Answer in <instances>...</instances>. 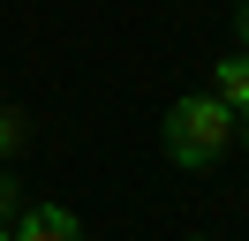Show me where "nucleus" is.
I'll use <instances>...</instances> for the list:
<instances>
[{
	"label": "nucleus",
	"mask_w": 249,
	"mask_h": 241,
	"mask_svg": "<svg viewBox=\"0 0 249 241\" xmlns=\"http://www.w3.org/2000/svg\"><path fill=\"white\" fill-rule=\"evenodd\" d=\"M189 241H212V234H189Z\"/></svg>",
	"instance_id": "obj_9"
},
{
	"label": "nucleus",
	"mask_w": 249,
	"mask_h": 241,
	"mask_svg": "<svg viewBox=\"0 0 249 241\" xmlns=\"http://www.w3.org/2000/svg\"><path fill=\"white\" fill-rule=\"evenodd\" d=\"M16 241H83V219L68 204H23L16 211Z\"/></svg>",
	"instance_id": "obj_2"
},
{
	"label": "nucleus",
	"mask_w": 249,
	"mask_h": 241,
	"mask_svg": "<svg viewBox=\"0 0 249 241\" xmlns=\"http://www.w3.org/2000/svg\"><path fill=\"white\" fill-rule=\"evenodd\" d=\"M227 143H234V105L227 98L196 90V98L166 105V158L181 166V173H204L212 158H227Z\"/></svg>",
	"instance_id": "obj_1"
},
{
	"label": "nucleus",
	"mask_w": 249,
	"mask_h": 241,
	"mask_svg": "<svg viewBox=\"0 0 249 241\" xmlns=\"http://www.w3.org/2000/svg\"><path fill=\"white\" fill-rule=\"evenodd\" d=\"M16 211H23V181H8V173H0V219H16Z\"/></svg>",
	"instance_id": "obj_5"
},
{
	"label": "nucleus",
	"mask_w": 249,
	"mask_h": 241,
	"mask_svg": "<svg viewBox=\"0 0 249 241\" xmlns=\"http://www.w3.org/2000/svg\"><path fill=\"white\" fill-rule=\"evenodd\" d=\"M0 241H16V226H8V219H0Z\"/></svg>",
	"instance_id": "obj_7"
},
{
	"label": "nucleus",
	"mask_w": 249,
	"mask_h": 241,
	"mask_svg": "<svg viewBox=\"0 0 249 241\" xmlns=\"http://www.w3.org/2000/svg\"><path fill=\"white\" fill-rule=\"evenodd\" d=\"M234 136H242V143H249V105H242V113H234Z\"/></svg>",
	"instance_id": "obj_6"
},
{
	"label": "nucleus",
	"mask_w": 249,
	"mask_h": 241,
	"mask_svg": "<svg viewBox=\"0 0 249 241\" xmlns=\"http://www.w3.org/2000/svg\"><path fill=\"white\" fill-rule=\"evenodd\" d=\"M212 98H227L234 113L249 105V53H227V60L212 68Z\"/></svg>",
	"instance_id": "obj_3"
},
{
	"label": "nucleus",
	"mask_w": 249,
	"mask_h": 241,
	"mask_svg": "<svg viewBox=\"0 0 249 241\" xmlns=\"http://www.w3.org/2000/svg\"><path fill=\"white\" fill-rule=\"evenodd\" d=\"M242 38H249V8H242Z\"/></svg>",
	"instance_id": "obj_8"
},
{
	"label": "nucleus",
	"mask_w": 249,
	"mask_h": 241,
	"mask_svg": "<svg viewBox=\"0 0 249 241\" xmlns=\"http://www.w3.org/2000/svg\"><path fill=\"white\" fill-rule=\"evenodd\" d=\"M16 143H23V113H8V105H0V158H8Z\"/></svg>",
	"instance_id": "obj_4"
}]
</instances>
